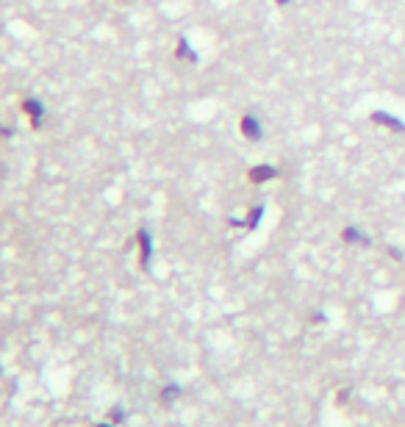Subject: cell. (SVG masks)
<instances>
[{"label": "cell", "instance_id": "cell-1", "mask_svg": "<svg viewBox=\"0 0 405 427\" xmlns=\"http://www.w3.org/2000/svg\"><path fill=\"white\" fill-rule=\"evenodd\" d=\"M239 128H241V136H244V139H250V142H258V139L264 136L261 122H258L253 114H244V117H241V122H239Z\"/></svg>", "mask_w": 405, "mask_h": 427}, {"label": "cell", "instance_id": "cell-2", "mask_svg": "<svg viewBox=\"0 0 405 427\" xmlns=\"http://www.w3.org/2000/svg\"><path fill=\"white\" fill-rule=\"evenodd\" d=\"M22 111L31 117L33 128H39V125H42V120H45V106H42L39 100H33V97H25V100H22Z\"/></svg>", "mask_w": 405, "mask_h": 427}, {"label": "cell", "instance_id": "cell-3", "mask_svg": "<svg viewBox=\"0 0 405 427\" xmlns=\"http://www.w3.org/2000/svg\"><path fill=\"white\" fill-rule=\"evenodd\" d=\"M136 241H139V247H142V266H148V264H150V252H153V241H150V233L142 227V230L136 233Z\"/></svg>", "mask_w": 405, "mask_h": 427}, {"label": "cell", "instance_id": "cell-4", "mask_svg": "<svg viewBox=\"0 0 405 427\" xmlns=\"http://www.w3.org/2000/svg\"><path fill=\"white\" fill-rule=\"evenodd\" d=\"M372 122H378V125H389L392 131H405V125L397 120V117H392V114H386V111H375L372 117H370Z\"/></svg>", "mask_w": 405, "mask_h": 427}, {"label": "cell", "instance_id": "cell-5", "mask_svg": "<svg viewBox=\"0 0 405 427\" xmlns=\"http://www.w3.org/2000/svg\"><path fill=\"white\" fill-rule=\"evenodd\" d=\"M275 175H278V170H275V167H264V164L250 170V181H253V184H264V181H272Z\"/></svg>", "mask_w": 405, "mask_h": 427}, {"label": "cell", "instance_id": "cell-6", "mask_svg": "<svg viewBox=\"0 0 405 427\" xmlns=\"http://www.w3.org/2000/svg\"><path fill=\"white\" fill-rule=\"evenodd\" d=\"M342 236H344V241H350V244H370V239H367L358 227H344Z\"/></svg>", "mask_w": 405, "mask_h": 427}, {"label": "cell", "instance_id": "cell-7", "mask_svg": "<svg viewBox=\"0 0 405 427\" xmlns=\"http://www.w3.org/2000/svg\"><path fill=\"white\" fill-rule=\"evenodd\" d=\"M178 397H181V386L170 383V386H164V392H161V405H173Z\"/></svg>", "mask_w": 405, "mask_h": 427}, {"label": "cell", "instance_id": "cell-8", "mask_svg": "<svg viewBox=\"0 0 405 427\" xmlns=\"http://www.w3.org/2000/svg\"><path fill=\"white\" fill-rule=\"evenodd\" d=\"M175 56H178V58H189V61H195V58H198V56H195V50L189 47V39H186V36H181V39H178V50H175Z\"/></svg>", "mask_w": 405, "mask_h": 427}, {"label": "cell", "instance_id": "cell-9", "mask_svg": "<svg viewBox=\"0 0 405 427\" xmlns=\"http://www.w3.org/2000/svg\"><path fill=\"white\" fill-rule=\"evenodd\" d=\"M95 427H114V425H95Z\"/></svg>", "mask_w": 405, "mask_h": 427}, {"label": "cell", "instance_id": "cell-10", "mask_svg": "<svg viewBox=\"0 0 405 427\" xmlns=\"http://www.w3.org/2000/svg\"><path fill=\"white\" fill-rule=\"evenodd\" d=\"M278 3H280V6H283V3H289V0H278Z\"/></svg>", "mask_w": 405, "mask_h": 427}]
</instances>
